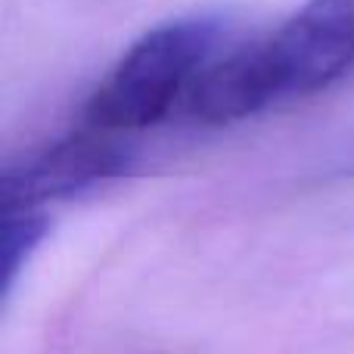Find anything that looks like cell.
<instances>
[{
    "instance_id": "obj_1",
    "label": "cell",
    "mask_w": 354,
    "mask_h": 354,
    "mask_svg": "<svg viewBox=\"0 0 354 354\" xmlns=\"http://www.w3.org/2000/svg\"><path fill=\"white\" fill-rule=\"evenodd\" d=\"M354 68V0H308L274 35L214 59L189 91L202 124H233L283 97H308Z\"/></svg>"
},
{
    "instance_id": "obj_4",
    "label": "cell",
    "mask_w": 354,
    "mask_h": 354,
    "mask_svg": "<svg viewBox=\"0 0 354 354\" xmlns=\"http://www.w3.org/2000/svg\"><path fill=\"white\" fill-rule=\"evenodd\" d=\"M47 214L31 205H3V236H0V258H3V292H10L22 264L47 236Z\"/></svg>"
},
{
    "instance_id": "obj_2",
    "label": "cell",
    "mask_w": 354,
    "mask_h": 354,
    "mask_svg": "<svg viewBox=\"0 0 354 354\" xmlns=\"http://www.w3.org/2000/svg\"><path fill=\"white\" fill-rule=\"evenodd\" d=\"M221 37L214 19H174L140 35L87 100V128L103 134L153 128L208 68Z\"/></svg>"
},
{
    "instance_id": "obj_3",
    "label": "cell",
    "mask_w": 354,
    "mask_h": 354,
    "mask_svg": "<svg viewBox=\"0 0 354 354\" xmlns=\"http://www.w3.org/2000/svg\"><path fill=\"white\" fill-rule=\"evenodd\" d=\"M131 165V153L112 134L103 131H81L41 153L28 156L25 162L3 171V205H31L75 196L84 189L106 183L124 174Z\"/></svg>"
}]
</instances>
